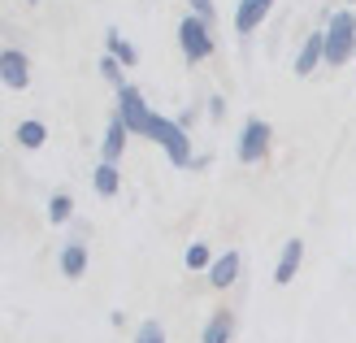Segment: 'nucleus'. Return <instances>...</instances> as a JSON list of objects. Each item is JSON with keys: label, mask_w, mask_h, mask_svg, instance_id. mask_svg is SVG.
Instances as JSON below:
<instances>
[{"label": "nucleus", "mask_w": 356, "mask_h": 343, "mask_svg": "<svg viewBox=\"0 0 356 343\" xmlns=\"http://www.w3.org/2000/svg\"><path fill=\"white\" fill-rule=\"evenodd\" d=\"M113 113L131 126V135H139V139H152V143H161V135H165V126H170V118L165 113H156L152 104L144 100V92H139L135 83H127L118 92V104H113Z\"/></svg>", "instance_id": "1"}, {"label": "nucleus", "mask_w": 356, "mask_h": 343, "mask_svg": "<svg viewBox=\"0 0 356 343\" xmlns=\"http://www.w3.org/2000/svg\"><path fill=\"white\" fill-rule=\"evenodd\" d=\"M322 35H326V65H348L356 57V9L352 5L334 9L326 17Z\"/></svg>", "instance_id": "2"}, {"label": "nucleus", "mask_w": 356, "mask_h": 343, "mask_svg": "<svg viewBox=\"0 0 356 343\" xmlns=\"http://www.w3.org/2000/svg\"><path fill=\"white\" fill-rule=\"evenodd\" d=\"M270 148H274V126L265 118H243L239 139H235V157L243 166H261V161L270 157Z\"/></svg>", "instance_id": "3"}, {"label": "nucleus", "mask_w": 356, "mask_h": 343, "mask_svg": "<svg viewBox=\"0 0 356 343\" xmlns=\"http://www.w3.org/2000/svg\"><path fill=\"white\" fill-rule=\"evenodd\" d=\"M174 35H178V48H183V57H187L191 65L209 61V57H213V48H218V40H213V26L200 22L195 13H183V22H178Z\"/></svg>", "instance_id": "4"}, {"label": "nucleus", "mask_w": 356, "mask_h": 343, "mask_svg": "<svg viewBox=\"0 0 356 343\" xmlns=\"http://www.w3.org/2000/svg\"><path fill=\"white\" fill-rule=\"evenodd\" d=\"M0 83L9 92H26L31 87V57L22 48H0Z\"/></svg>", "instance_id": "5"}, {"label": "nucleus", "mask_w": 356, "mask_h": 343, "mask_svg": "<svg viewBox=\"0 0 356 343\" xmlns=\"http://www.w3.org/2000/svg\"><path fill=\"white\" fill-rule=\"evenodd\" d=\"M278 0H239L235 5V35L239 40H248V35H257L265 26V17L274 13Z\"/></svg>", "instance_id": "6"}, {"label": "nucleus", "mask_w": 356, "mask_h": 343, "mask_svg": "<svg viewBox=\"0 0 356 343\" xmlns=\"http://www.w3.org/2000/svg\"><path fill=\"white\" fill-rule=\"evenodd\" d=\"M317 65H326V35L309 31L305 44H300V52H296V61H291V70H296V79H309Z\"/></svg>", "instance_id": "7"}, {"label": "nucleus", "mask_w": 356, "mask_h": 343, "mask_svg": "<svg viewBox=\"0 0 356 343\" xmlns=\"http://www.w3.org/2000/svg\"><path fill=\"white\" fill-rule=\"evenodd\" d=\"M239 274H243V257H239L235 248H226V252H218V257H213V265H209V287L226 292V287L239 282Z\"/></svg>", "instance_id": "8"}, {"label": "nucleus", "mask_w": 356, "mask_h": 343, "mask_svg": "<svg viewBox=\"0 0 356 343\" xmlns=\"http://www.w3.org/2000/svg\"><path fill=\"white\" fill-rule=\"evenodd\" d=\"M127 143H131V126L122 122L118 113H109V122H104V135H100V161H122V152H127Z\"/></svg>", "instance_id": "9"}, {"label": "nucleus", "mask_w": 356, "mask_h": 343, "mask_svg": "<svg viewBox=\"0 0 356 343\" xmlns=\"http://www.w3.org/2000/svg\"><path fill=\"white\" fill-rule=\"evenodd\" d=\"M300 265H305V239H287V244L278 248V261H274V282H278V287L296 282Z\"/></svg>", "instance_id": "10"}, {"label": "nucleus", "mask_w": 356, "mask_h": 343, "mask_svg": "<svg viewBox=\"0 0 356 343\" xmlns=\"http://www.w3.org/2000/svg\"><path fill=\"white\" fill-rule=\"evenodd\" d=\"M200 343H235V313L230 309H213L204 330H200Z\"/></svg>", "instance_id": "11"}, {"label": "nucleus", "mask_w": 356, "mask_h": 343, "mask_svg": "<svg viewBox=\"0 0 356 343\" xmlns=\"http://www.w3.org/2000/svg\"><path fill=\"white\" fill-rule=\"evenodd\" d=\"M57 265H61V274L74 282V278H83L87 274V244H79V239H70V244H61V252H57Z\"/></svg>", "instance_id": "12"}, {"label": "nucleus", "mask_w": 356, "mask_h": 343, "mask_svg": "<svg viewBox=\"0 0 356 343\" xmlns=\"http://www.w3.org/2000/svg\"><path fill=\"white\" fill-rule=\"evenodd\" d=\"M92 191L104 196V200H113V196L122 191V170L113 166V161H100V166L92 170Z\"/></svg>", "instance_id": "13"}, {"label": "nucleus", "mask_w": 356, "mask_h": 343, "mask_svg": "<svg viewBox=\"0 0 356 343\" xmlns=\"http://www.w3.org/2000/svg\"><path fill=\"white\" fill-rule=\"evenodd\" d=\"M13 139H17V148H44V143H48V126L40 118H26V122H17Z\"/></svg>", "instance_id": "14"}, {"label": "nucleus", "mask_w": 356, "mask_h": 343, "mask_svg": "<svg viewBox=\"0 0 356 343\" xmlns=\"http://www.w3.org/2000/svg\"><path fill=\"white\" fill-rule=\"evenodd\" d=\"M104 52H113V57H118L122 65H139V48L122 40V31H118V26L104 31Z\"/></svg>", "instance_id": "15"}, {"label": "nucleus", "mask_w": 356, "mask_h": 343, "mask_svg": "<svg viewBox=\"0 0 356 343\" xmlns=\"http://www.w3.org/2000/svg\"><path fill=\"white\" fill-rule=\"evenodd\" d=\"M213 257H218V252H209V244H204V239H191V244H187V252H183V265L191 269V274H209Z\"/></svg>", "instance_id": "16"}, {"label": "nucleus", "mask_w": 356, "mask_h": 343, "mask_svg": "<svg viewBox=\"0 0 356 343\" xmlns=\"http://www.w3.org/2000/svg\"><path fill=\"white\" fill-rule=\"evenodd\" d=\"M70 218H74V196H70V191H52L48 196V222L52 226H65Z\"/></svg>", "instance_id": "17"}, {"label": "nucleus", "mask_w": 356, "mask_h": 343, "mask_svg": "<svg viewBox=\"0 0 356 343\" xmlns=\"http://www.w3.org/2000/svg\"><path fill=\"white\" fill-rule=\"evenodd\" d=\"M100 79L109 83L113 92H122V87H127V65H122L113 52H104V57H100Z\"/></svg>", "instance_id": "18"}, {"label": "nucleus", "mask_w": 356, "mask_h": 343, "mask_svg": "<svg viewBox=\"0 0 356 343\" xmlns=\"http://www.w3.org/2000/svg\"><path fill=\"white\" fill-rule=\"evenodd\" d=\"M135 343H170V339H165V326H161V321H139Z\"/></svg>", "instance_id": "19"}, {"label": "nucleus", "mask_w": 356, "mask_h": 343, "mask_svg": "<svg viewBox=\"0 0 356 343\" xmlns=\"http://www.w3.org/2000/svg\"><path fill=\"white\" fill-rule=\"evenodd\" d=\"M187 13H195L200 17V22H218V5H213V0H187Z\"/></svg>", "instance_id": "20"}, {"label": "nucleus", "mask_w": 356, "mask_h": 343, "mask_svg": "<svg viewBox=\"0 0 356 343\" xmlns=\"http://www.w3.org/2000/svg\"><path fill=\"white\" fill-rule=\"evenodd\" d=\"M209 118H213V122L226 118V96H209Z\"/></svg>", "instance_id": "21"}, {"label": "nucleus", "mask_w": 356, "mask_h": 343, "mask_svg": "<svg viewBox=\"0 0 356 343\" xmlns=\"http://www.w3.org/2000/svg\"><path fill=\"white\" fill-rule=\"evenodd\" d=\"M343 5H352V9H356V0H343Z\"/></svg>", "instance_id": "22"}, {"label": "nucleus", "mask_w": 356, "mask_h": 343, "mask_svg": "<svg viewBox=\"0 0 356 343\" xmlns=\"http://www.w3.org/2000/svg\"><path fill=\"white\" fill-rule=\"evenodd\" d=\"M26 5H40V0H26Z\"/></svg>", "instance_id": "23"}]
</instances>
